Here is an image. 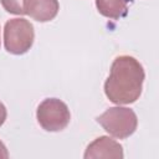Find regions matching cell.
I'll use <instances>...</instances> for the list:
<instances>
[{
    "mask_svg": "<svg viewBox=\"0 0 159 159\" xmlns=\"http://www.w3.org/2000/svg\"><path fill=\"white\" fill-rule=\"evenodd\" d=\"M97 122L112 137L125 139L130 137L137 127L138 118L133 109L128 107H111L97 117Z\"/></svg>",
    "mask_w": 159,
    "mask_h": 159,
    "instance_id": "obj_2",
    "label": "cell"
},
{
    "mask_svg": "<svg viewBox=\"0 0 159 159\" xmlns=\"http://www.w3.org/2000/svg\"><path fill=\"white\" fill-rule=\"evenodd\" d=\"M6 116H7L6 107L4 106V103H2V102H0V127L5 123V120H6Z\"/></svg>",
    "mask_w": 159,
    "mask_h": 159,
    "instance_id": "obj_9",
    "label": "cell"
},
{
    "mask_svg": "<svg viewBox=\"0 0 159 159\" xmlns=\"http://www.w3.org/2000/svg\"><path fill=\"white\" fill-rule=\"evenodd\" d=\"M144 78V68L135 57L118 56L112 62L109 76L104 82V93L114 104L134 103L142 94Z\"/></svg>",
    "mask_w": 159,
    "mask_h": 159,
    "instance_id": "obj_1",
    "label": "cell"
},
{
    "mask_svg": "<svg viewBox=\"0 0 159 159\" xmlns=\"http://www.w3.org/2000/svg\"><path fill=\"white\" fill-rule=\"evenodd\" d=\"M24 5L26 15L39 22L53 20L60 10L57 0H25Z\"/></svg>",
    "mask_w": 159,
    "mask_h": 159,
    "instance_id": "obj_6",
    "label": "cell"
},
{
    "mask_svg": "<svg viewBox=\"0 0 159 159\" xmlns=\"http://www.w3.org/2000/svg\"><path fill=\"white\" fill-rule=\"evenodd\" d=\"M124 157L123 147L114 139L101 135L96 138L92 143H89L86 148L83 154L84 159H93V158H113V159H122Z\"/></svg>",
    "mask_w": 159,
    "mask_h": 159,
    "instance_id": "obj_5",
    "label": "cell"
},
{
    "mask_svg": "<svg viewBox=\"0 0 159 159\" xmlns=\"http://www.w3.org/2000/svg\"><path fill=\"white\" fill-rule=\"evenodd\" d=\"M35 31L32 24L22 17H15L6 21L4 26V46L9 53L24 55L34 43Z\"/></svg>",
    "mask_w": 159,
    "mask_h": 159,
    "instance_id": "obj_3",
    "label": "cell"
},
{
    "mask_svg": "<svg viewBox=\"0 0 159 159\" xmlns=\"http://www.w3.org/2000/svg\"><path fill=\"white\" fill-rule=\"evenodd\" d=\"M36 118L41 128L46 132H60L68 125L71 113L67 104L61 99L46 98L39 104Z\"/></svg>",
    "mask_w": 159,
    "mask_h": 159,
    "instance_id": "obj_4",
    "label": "cell"
},
{
    "mask_svg": "<svg viewBox=\"0 0 159 159\" xmlns=\"http://www.w3.org/2000/svg\"><path fill=\"white\" fill-rule=\"evenodd\" d=\"M132 0H96L98 12L111 20H119L128 12Z\"/></svg>",
    "mask_w": 159,
    "mask_h": 159,
    "instance_id": "obj_7",
    "label": "cell"
},
{
    "mask_svg": "<svg viewBox=\"0 0 159 159\" xmlns=\"http://www.w3.org/2000/svg\"><path fill=\"white\" fill-rule=\"evenodd\" d=\"M24 1L25 0H0V4L10 14H14V15H26Z\"/></svg>",
    "mask_w": 159,
    "mask_h": 159,
    "instance_id": "obj_8",
    "label": "cell"
},
{
    "mask_svg": "<svg viewBox=\"0 0 159 159\" xmlns=\"http://www.w3.org/2000/svg\"><path fill=\"white\" fill-rule=\"evenodd\" d=\"M9 157V153H7V149H6V147H5V144L0 140V158H4V159H6Z\"/></svg>",
    "mask_w": 159,
    "mask_h": 159,
    "instance_id": "obj_10",
    "label": "cell"
}]
</instances>
